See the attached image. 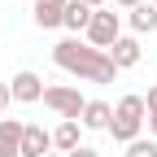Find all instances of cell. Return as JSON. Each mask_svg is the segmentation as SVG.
<instances>
[{
	"mask_svg": "<svg viewBox=\"0 0 157 157\" xmlns=\"http://www.w3.org/2000/svg\"><path fill=\"white\" fill-rule=\"evenodd\" d=\"M52 61L61 66L66 74H74V78H83V83H113V61H109V52H101V48H92V44H83V39H61V44H52Z\"/></svg>",
	"mask_w": 157,
	"mask_h": 157,
	"instance_id": "cell-1",
	"label": "cell"
},
{
	"mask_svg": "<svg viewBox=\"0 0 157 157\" xmlns=\"http://www.w3.org/2000/svg\"><path fill=\"white\" fill-rule=\"evenodd\" d=\"M109 135H113L118 144H131V140L144 135V96H140V92H131V96H122V101L113 105Z\"/></svg>",
	"mask_w": 157,
	"mask_h": 157,
	"instance_id": "cell-2",
	"label": "cell"
},
{
	"mask_svg": "<svg viewBox=\"0 0 157 157\" xmlns=\"http://www.w3.org/2000/svg\"><path fill=\"white\" fill-rule=\"evenodd\" d=\"M83 35H87V44H92V48H101V52H109V48L118 44V39H122V17H118L113 9H96Z\"/></svg>",
	"mask_w": 157,
	"mask_h": 157,
	"instance_id": "cell-3",
	"label": "cell"
},
{
	"mask_svg": "<svg viewBox=\"0 0 157 157\" xmlns=\"http://www.w3.org/2000/svg\"><path fill=\"white\" fill-rule=\"evenodd\" d=\"M44 105L61 118V122H78V113H83L87 96L78 92V87H70V83H57V87H44Z\"/></svg>",
	"mask_w": 157,
	"mask_h": 157,
	"instance_id": "cell-4",
	"label": "cell"
},
{
	"mask_svg": "<svg viewBox=\"0 0 157 157\" xmlns=\"http://www.w3.org/2000/svg\"><path fill=\"white\" fill-rule=\"evenodd\" d=\"M9 96L17 105H35V101H44V78H39L35 70H17L9 78Z\"/></svg>",
	"mask_w": 157,
	"mask_h": 157,
	"instance_id": "cell-5",
	"label": "cell"
},
{
	"mask_svg": "<svg viewBox=\"0 0 157 157\" xmlns=\"http://www.w3.org/2000/svg\"><path fill=\"white\" fill-rule=\"evenodd\" d=\"M66 5H70V0H31L35 26H39V31H57V26L66 22Z\"/></svg>",
	"mask_w": 157,
	"mask_h": 157,
	"instance_id": "cell-6",
	"label": "cell"
},
{
	"mask_svg": "<svg viewBox=\"0 0 157 157\" xmlns=\"http://www.w3.org/2000/svg\"><path fill=\"white\" fill-rule=\"evenodd\" d=\"M140 57H144V48H140V39H135V35H122V39L109 48L113 70H131V66H140Z\"/></svg>",
	"mask_w": 157,
	"mask_h": 157,
	"instance_id": "cell-7",
	"label": "cell"
},
{
	"mask_svg": "<svg viewBox=\"0 0 157 157\" xmlns=\"http://www.w3.org/2000/svg\"><path fill=\"white\" fill-rule=\"evenodd\" d=\"M109 118H113V105L109 101H87L83 113H78V127H83V131H109Z\"/></svg>",
	"mask_w": 157,
	"mask_h": 157,
	"instance_id": "cell-8",
	"label": "cell"
},
{
	"mask_svg": "<svg viewBox=\"0 0 157 157\" xmlns=\"http://www.w3.org/2000/svg\"><path fill=\"white\" fill-rule=\"evenodd\" d=\"M22 118H0V157H22Z\"/></svg>",
	"mask_w": 157,
	"mask_h": 157,
	"instance_id": "cell-9",
	"label": "cell"
},
{
	"mask_svg": "<svg viewBox=\"0 0 157 157\" xmlns=\"http://www.w3.org/2000/svg\"><path fill=\"white\" fill-rule=\"evenodd\" d=\"M48 148H52V131L26 122L22 127V157H48Z\"/></svg>",
	"mask_w": 157,
	"mask_h": 157,
	"instance_id": "cell-10",
	"label": "cell"
},
{
	"mask_svg": "<svg viewBox=\"0 0 157 157\" xmlns=\"http://www.w3.org/2000/svg\"><path fill=\"white\" fill-rule=\"evenodd\" d=\"M127 26H131L135 39H140V35H153V31H157V5H148V0L135 5V9L127 13Z\"/></svg>",
	"mask_w": 157,
	"mask_h": 157,
	"instance_id": "cell-11",
	"label": "cell"
},
{
	"mask_svg": "<svg viewBox=\"0 0 157 157\" xmlns=\"http://www.w3.org/2000/svg\"><path fill=\"white\" fill-rule=\"evenodd\" d=\"M78 144H83V127H78V122H57V127H52V148L61 153V157L74 153Z\"/></svg>",
	"mask_w": 157,
	"mask_h": 157,
	"instance_id": "cell-12",
	"label": "cell"
},
{
	"mask_svg": "<svg viewBox=\"0 0 157 157\" xmlns=\"http://www.w3.org/2000/svg\"><path fill=\"white\" fill-rule=\"evenodd\" d=\"M92 13H96V9H87L83 0H70V5H66V22H61V26H66L70 35H83L87 22H92Z\"/></svg>",
	"mask_w": 157,
	"mask_h": 157,
	"instance_id": "cell-13",
	"label": "cell"
},
{
	"mask_svg": "<svg viewBox=\"0 0 157 157\" xmlns=\"http://www.w3.org/2000/svg\"><path fill=\"white\" fill-rule=\"evenodd\" d=\"M144 122H148L153 140H157V83H153V87H148V96H144Z\"/></svg>",
	"mask_w": 157,
	"mask_h": 157,
	"instance_id": "cell-14",
	"label": "cell"
},
{
	"mask_svg": "<svg viewBox=\"0 0 157 157\" xmlns=\"http://www.w3.org/2000/svg\"><path fill=\"white\" fill-rule=\"evenodd\" d=\"M122 157H157V140H144V135H140V140H131V144H127Z\"/></svg>",
	"mask_w": 157,
	"mask_h": 157,
	"instance_id": "cell-15",
	"label": "cell"
},
{
	"mask_svg": "<svg viewBox=\"0 0 157 157\" xmlns=\"http://www.w3.org/2000/svg\"><path fill=\"white\" fill-rule=\"evenodd\" d=\"M66 157H101V153H96V148H87V144H78L74 153H66Z\"/></svg>",
	"mask_w": 157,
	"mask_h": 157,
	"instance_id": "cell-16",
	"label": "cell"
},
{
	"mask_svg": "<svg viewBox=\"0 0 157 157\" xmlns=\"http://www.w3.org/2000/svg\"><path fill=\"white\" fill-rule=\"evenodd\" d=\"M9 101H13V96H9V83H0V113L9 109Z\"/></svg>",
	"mask_w": 157,
	"mask_h": 157,
	"instance_id": "cell-17",
	"label": "cell"
},
{
	"mask_svg": "<svg viewBox=\"0 0 157 157\" xmlns=\"http://www.w3.org/2000/svg\"><path fill=\"white\" fill-rule=\"evenodd\" d=\"M113 5H118V9H127V13H131L135 5H144V0H113Z\"/></svg>",
	"mask_w": 157,
	"mask_h": 157,
	"instance_id": "cell-18",
	"label": "cell"
},
{
	"mask_svg": "<svg viewBox=\"0 0 157 157\" xmlns=\"http://www.w3.org/2000/svg\"><path fill=\"white\" fill-rule=\"evenodd\" d=\"M83 5H87V9H105L109 0H83Z\"/></svg>",
	"mask_w": 157,
	"mask_h": 157,
	"instance_id": "cell-19",
	"label": "cell"
},
{
	"mask_svg": "<svg viewBox=\"0 0 157 157\" xmlns=\"http://www.w3.org/2000/svg\"><path fill=\"white\" fill-rule=\"evenodd\" d=\"M148 5H157V0H148Z\"/></svg>",
	"mask_w": 157,
	"mask_h": 157,
	"instance_id": "cell-20",
	"label": "cell"
},
{
	"mask_svg": "<svg viewBox=\"0 0 157 157\" xmlns=\"http://www.w3.org/2000/svg\"><path fill=\"white\" fill-rule=\"evenodd\" d=\"M48 157H57V153H48Z\"/></svg>",
	"mask_w": 157,
	"mask_h": 157,
	"instance_id": "cell-21",
	"label": "cell"
}]
</instances>
